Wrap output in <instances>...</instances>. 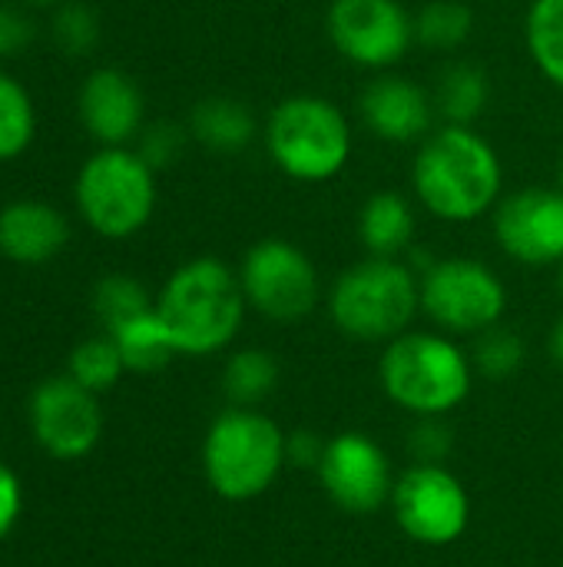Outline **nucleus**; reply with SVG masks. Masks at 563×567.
<instances>
[{"label": "nucleus", "instance_id": "32", "mask_svg": "<svg viewBox=\"0 0 563 567\" xmlns=\"http://www.w3.org/2000/svg\"><path fill=\"white\" fill-rule=\"evenodd\" d=\"M30 37H33L30 20L13 7H0V56L20 53L30 43Z\"/></svg>", "mask_w": 563, "mask_h": 567}, {"label": "nucleus", "instance_id": "12", "mask_svg": "<svg viewBox=\"0 0 563 567\" xmlns=\"http://www.w3.org/2000/svg\"><path fill=\"white\" fill-rule=\"evenodd\" d=\"M498 246L521 266L563 262V193L557 186H524L498 199L491 213Z\"/></svg>", "mask_w": 563, "mask_h": 567}, {"label": "nucleus", "instance_id": "19", "mask_svg": "<svg viewBox=\"0 0 563 567\" xmlns=\"http://www.w3.org/2000/svg\"><path fill=\"white\" fill-rule=\"evenodd\" d=\"M259 133L252 110L236 96H206L189 113V136L212 153H239Z\"/></svg>", "mask_w": 563, "mask_h": 567}, {"label": "nucleus", "instance_id": "25", "mask_svg": "<svg viewBox=\"0 0 563 567\" xmlns=\"http://www.w3.org/2000/svg\"><path fill=\"white\" fill-rule=\"evenodd\" d=\"M37 133L33 100L10 73H0V159L20 156Z\"/></svg>", "mask_w": 563, "mask_h": 567}, {"label": "nucleus", "instance_id": "13", "mask_svg": "<svg viewBox=\"0 0 563 567\" xmlns=\"http://www.w3.org/2000/svg\"><path fill=\"white\" fill-rule=\"evenodd\" d=\"M315 475L325 495L348 515H372L388 505L395 492L392 462L365 432H342L329 439Z\"/></svg>", "mask_w": 563, "mask_h": 567}, {"label": "nucleus", "instance_id": "5", "mask_svg": "<svg viewBox=\"0 0 563 567\" xmlns=\"http://www.w3.org/2000/svg\"><path fill=\"white\" fill-rule=\"evenodd\" d=\"M421 312V286L405 259L365 256L329 289L335 329L355 342H392Z\"/></svg>", "mask_w": 563, "mask_h": 567}, {"label": "nucleus", "instance_id": "17", "mask_svg": "<svg viewBox=\"0 0 563 567\" xmlns=\"http://www.w3.org/2000/svg\"><path fill=\"white\" fill-rule=\"evenodd\" d=\"M70 239L60 209L40 199H17L0 209V252L20 266L50 262Z\"/></svg>", "mask_w": 563, "mask_h": 567}, {"label": "nucleus", "instance_id": "38", "mask_svg": "<svg viewBox=\"0 0 563 567\" xmlns=\"http://www.w3.org/2000/svg\"><path fill=\"white\" fill-rule=\"evenodd\" d=\"M557 289H561V296H563V262H561V276H557Z\"/></svg>", "mask_w": 563, "mask_h": 567}, {"label": "nucleus", "instance_id": "2", "mask_svg": "<svg viewBox=\"0 0 563 567\" xmlns=\"http://www.w3.org/2000/svg\"><path fill=\"white\" fill-rule=\"evenodd\" d=\"M246 309L239 269L216 256L183 262L156 296V316L179 355H216L232 346Z\"/></svg>", "mask_w": 563, "mask_h": 567}, {"label": "nucleus", "instance_id": "28", "mask_svg": "<svg viewBox=\"0 0 563 567\" xmlns=\"http://www.w3.org/2000/svg\"><path fill=\"white\" fill-rule=\"evenodd\" d=\"M123 372H126V365H123V355H119L113 336H96V339H86L73 349L66 375L76 379L83 389L100 395V392L113 389Z\"/></svg>", "mask_w": 563, "mask_h": 567}, {"label": "nucleus", "instance_id": "29", "mask_svg": "<svg viewBox=\"0 0 563 567\" xmlns=\"http://www.w3.org/2000/svg\"><path fill=\"white\" fill-rule=\"evenodd\" d=\"M53 40L63 53L83 56L100 40V20L86 3H63L53 20Z\"/></svg>", "mask_w": 563, "mask_h": 567}, {"label": "nucleus", "instance_id": "21", "mask_svg": "<svg viewBox=\"0 0 563 567\" xmlns=\"http://www.w3.org/2000/svg\"><path fill=\"white\" fill-rule=\"evenodd\" d=\"M106 336H113V342H116V349L123 355L126 372H143V375L146 372H159V369L169 365L173 355H179L173 339H169V332H166V326L159 322L156 309L129 319L126 326H119V329H113Z\"/></svg>", "mask_w": 563, "mask_h": 567}, {"label": "nucleus", "instance_id": "3", "mask_svg": "<svg viewBox=\"0 0 563 567\" xmlns=\"http://www.w3.org/2000/svg\"><path fill=\"white\" fill-rule=\"evenodd\" d=\"M378 382L398 409L418 419H441L471 395L475 365L445 332H402L385 342Z\"/></svg>", "mask_w": 563, "mask_h": 567}, {"label": "nucleus", "instance_id": "27", "mask_svg": "<svg viewBox=\"0 0 563 567\" xmlns=\"http://www.w3.org/2000/svg\"><path fill=\"white\" fill-rule=\"evenodd\" d=\"M528 359V346L521 339V332L508 329V326H491L481 336H475V349H471V365L475 372H481L484 379H511L521 372Z\"/></svg>", "mask_w": 563, "mask_h": 567}, {"label": "nucleus", "instance_id": "6", "mask_svg": "<svg viewBox=\"0 0 563 567\" xmlns=\"http://www.w3.org/2000/svg\"><path fill=\"white\" fill-rule=\"evenodd\" d=\"M285 458V432L259 409H226L206 432L202 472L209 488L226 502H252L265 495Z\"/></svg>", "mask_w": 563, "mask_h": 567}, {"label": "nucleus", "instance_id": "14", "mask_svg": "<svg viewBox=\"0 0 563 567\" xmlns=\"http://www.w3.org/2000/svg\"><path fill=\"white\" fill-rule=\"evenodd\" d=\"M30 429L43 452L53 458H83L103 435V412L96 392L70 375L46 379L30 395Z\"/></svg>", "mask_w": 563, "mask_h": 567}, {"label": "nucleus", "instance_id": "33", "mask_svg": "<svg viewBox=\"0 0 563 567\" xmlns=\"http://www.w3.org/2000/svg\"><path fill=\"white\" fill-rule=\"evenodd\" d=\"M322 455H325V442H322L315 432H295V435H285V458H289L292 465L319 472Z\"/></svg>", "mask_w": 563, "mask_h": 567}, {"label": "nucleus", "instance_id": "37", "mask_svg": "<svg viewBox=\"0 0 563 567\" xmlns=\"http://www.w3.org/2000/svg\"><path fill=\"white\" fill-rule=\"evenodd\" d=\"M557 189L563 193V159H561V169H557Z\"/></svg>", "mask_w": 563, "mask_h": 567}, {"label": "nucleus", "instance_id": "11", "mask_svg": "<svg viewBox=\"0 0 563 567\" xmlns=\"http://www.w3.org/2000/svg\"><path fill=\"white\" fill-rule=\"evenodd\" d=\"M325 30L332 47L362 70H392L415 43V17L402 0H332Z\"/></svg>", "mask_w": 563, "mask_h": 567}, {"label": "nucleus", "instance_id": "1", "mask_svg": "<svg viewBox=\"0 0 563 567\" xmlns=\"http://www.w3.org/2000/svg\"><path fill=\"white\" fill-rule=\"evenodd\" d=\"M411 186L435 219L461 226L494 213L504 196V166L475 126L445 123L418 143Z\"/></svg>", "mask_w": 563, "mask_h": 567}, {"label": "nucleus", "instance_id": "10", "mask_svg": "<svg viewBox=\"0 0 563 567\" xmlns=\"http://www.w3.org/2000/svg\"><path fill=\"white\" fill-rule=\"evenodd\" d=\"M392 512L398 528L428 548L455 545L471 522L468 488L445 465H411L395 478Z\"/></svg>", "mask_w": 563, "mask_h": 567}, {"label": "nucleus", "instance_id": "8", "mask_svg": "<svg viewBox=\"0 0 563 567\" xmlns=\"http://www.w3.org/2000/svg\"><path fill=\"white\" fill-rule=\"evenodd\" d=\"M421 312L445 336H481L501 326L508 312V289L501 276L471 256H448L431 262L421 276Z\"/></svg>", "mask_w": 563, "mask_h": 567}, {"label": "nucleus", "instance_id": "20", "mask_svg": "<svg viewBox=\"0 0 563 567\" xmlns=\"http://www.w3.org/2000/svg\"><path fill=\"white\" fill-rule=\"evenodd\" d=\"M435 110L445 123H455V126H475L488 103H491V80H488V70L478 66V63H468V60H458V63H448L441 73H438V83H435Z\"/></svg>", "mask_w": 563, "mask_h": 567}, {"label": "nucleus", "instance_id": "36", "mask_svg": "<svg viewBox=\"0 0 563 567\" xmlns=\"http://www.w3.org/2000/svg\"><path fill=\"white\" fill-rule=\"evenodd\" d=\"M23 3H40V7H46V3H60V0H23Z\"/></svg>", "mask_w": 563, "mask_h": 567}, {"label": "nucleus", "instance_id": "18", "mask_svg": "<svg viewBox=\"0 0 563 567\" xmlns=\"http://www.w3.org/2000/svg\"><path fill=\"white\" fill-rule=\"evenodd\" d=\"M358 239L368 256L405 259L415 243V206L395 189L372 193L358 209Z\"/></svg>", "mask_w": 563, "mask_h": 567}, {"label": "nucleus", "instance_id": "34", "mask_svg": "<svg viewBox=\"0 0 563 567\" xmlns=\"http://www.w3.org/2000/svg\"><path fill=\"white\" fill-rule=\"evenodd\" d=\"M20 505H23L20 482H17V475L0 462V542H3V538L10 535V528L17 525Z\"/></svg>", "mask_w": 563, "mask_h": 567}, {"label": "nucleus", "instance_id": "30", "mask_svg": "<svg viewBox=\"0 0 563 567\" xmlns=\"http://www.w3.org/2000/svg\"><path fill=\"white\" fill-rule=\"evenodd\" d=\"M186 136H189V130H183V126H176V123H169V120L149 123V126H143L139 136H136V153L159 173V169H169V166L183 156Z\"/></svg>", "mask_w": 563, "mask_h": 567}, {"label": "nucleus", "instance_id": "22", "mask_svg": "<svg viewBox=\"0 0 563 567\" xmlns=\"http://www.w3.org/2000/svg\"><path fill=\"white\" fill-rule=\"evenodd\" d=\"M279 385V362L265 349H239L222 369V392L239 409H259Z\"/></svg>", "mask_w": 563, "mask_h": 567}, {"label": "nucleus", "instance_id": "16", "mask_svg": "<svg viewBox=\"0 0 563 567\" xmlns=\"http://www.w3.org/2000/svg\"><path fill=\"white\" fill-rule=\"evenodd\" d=\"M143 93L116 66L93 70L80 86V123L103 146H126L143 130Z\"/></svg>", "mask_w": 563, "mask_h": 567}, {"label": "nucleus", "instance_id": "7", "mask_svg": "<svg viewBox=\"0 0 563 567\" xmlns=\"http://www.w3.org/2000/svg\"><path fill=\"white\" fill-rule=\"evenodd\" d=\"M76 209L103 239L136 236L156 209V169L126 146H103L76 173Z\"/></svg>", "mask_w": 563, "mask_h": 567}, {"label": "nucleus", "instance_id": "23", "mask_svg": "<svg viewBox=\"0 0 563 567\" xmlns=\"http://www.w3.org/2000/svg\"><path fill=\"white\" fill-rule=\"evenodd\" d=\"M524 37L538 70L563 90V0H534L524 20Z\"/></svg>", "mask_w": 563, "mask_h": 567}, {"label": "nucleus", "instance_id": "35", "mask_svg": "<svg viewBox=\"0 0 563 567\" xmlns=\"http://www.w3.org/2000/svg\"><path fill=\"white\" fill-rule=\"evenodd\" d=\"M548 355H551V362L563 369V316L551 326V336H548Z\"/></svg>", "mask_w": 563, "mask_h": 567}, {"label": "nucleus", "instance_id": "4", "mask_svg": "<svg viewBox=\"0 0 563 567\" xmlns=\"http://www.w3.org/2000/svg\"><path fill=\"white\" fill-rule=\"evenodd\" d=\"M269 159L295 183H329L352 159V123L345 110L315 93H295L272 106L262 130Z\"/></svg>", "mask_w": 563, "mask_h": 567}, {"label": "nucleus", "instance_id": "9", "mask_svg": "<svg viewBox=\"0 0 563 567\" xmlns=\"http://www.w3.org/2000/svg\"><path fill=\"white\" fill-rule=\"evenodd\" d=\"M239 282L249 309L279 326L309 319L322 299V279L315 262L305 249L282 236H265L246 249Z\"/></svg>", "mask_w": 563, "mask_h": 567}, {"label": "nucleus", "instance_id": "15", "mask_svg": "<svg viewBox=\"0 0 563 567\" xmlns=\"http://www.w3.org/2000/svg\"><path fill=\"white\" fill-rule=\"evenodd\" d=\"M358 113L372 136L395 146L421 143L438 116L435 96L421 83L402 73L375 76L358 96Z\"/></svg>", "mask_w": 563, "mask_h": 567}, {"label": "nucleus", "instance_id": "24", "mask_svg": "<svg viewBox=\"0 0 563 567\" xmlns=\"http://www.w3.org/2000/svg\"><path fill=\"white\" fill-rule=\"evenodd\" d=\"M475 30V13L465 0H428L415 13V43L435 50L461 47Z\"/></svg>", "mask_w": 563, "mask_h": 567}, {"label": "nucleus", "instance_id": "26", "mask_svg": "<svg viewBox=\"0 0 563 567\" xmlns=\"http://www.w3.org/2000/svg\"><path fill=\"white\" fill-rule=\"evenodd\" d=\"M149 309H156V302L149 299L146 286L133 276H106L93 289V312L100 316L106 332L126 326L129 319H136Z\"/></svg>", "mask_w": 563, "mask_h": 567}, {"label": "nucleus", "instance_id": "31", "mask_svg": "<svg viewBox=\"0 0 563 567\" xmlns=\"http://www.w3.org/2000/svg\"><path fill=\"white\" fill-rule=\"evenodd\" d=\"M415 465H445L451 455V432L441 419H421L411 432Z\"/></svg>", "mask_w": 563, "mask_h": 567}]
</instances>
